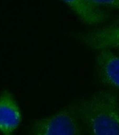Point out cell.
<instances>
[{
	"label": "cell",
	"mask_w": 119,
	"mask_h": 135,
	"mask_svg": "<svg viewBox=\"0 0 119 135\" xmlns=\"http://www.w3.org/2000/svg\"><path fill=\"white\" fill-rule=\"evenodd\" d=\"M77 16L81 21L89 25L101 24L108 18L104 8L91 4L88 0H61Z\"/></svg>",
	"instance_id": "8992f818"
},
{
	"label": "cell",
	"mask_w": 119,
	"mask_h": 135,
	"mask_svg": "<svg viewBox=\"0 0 119 135\" xmlns=\"http://www.w3.org/2000/svg\"><path fill=\"white\" fill-rule=\"evenodd\" d=\"M79 119L76 108L61 110L37 120L32 135H83Z\"/></svg>",
	"instance_id": "7a4b0ae2"
},
{
	"label": "cell",
	"mask_w": 119,
	"mask_h": 135,
	"mask_svg": "<svg viewBox=\"0 0 119 135\" xmlns=\"http://www.w3.org/2000/svg\"><path fill=\"white\" fill-rule=\"evenodd\" d=\"M77 39L85 46L95 51L119 48V19L97 29L79 33Z\"/></svg>",
	"instance_id": "3957f363"
},
{
	"label": "cell",
	"mask_w": 119,
	"mask_h": 135,
	"mask_svg": "<svg viewBox=\"0 0 119 135\" xmlns=\"http://www.w3.org/2000/svg\"><path fill=\"white\" fill-rule=\"evenodd\" d=\"M76 110L89 135H119V102L110 91H101L84 99Z\"/></svg>",
	"instance_id": "6da1fadb"
},
{
	"label": "cell",
	"mask_w": 119,
	"mask_h": 135,
	"mask_svg": "<svg viewBox=\"0 0 119 135\" xmlns=\"http://www.w3.org/2000/svg\"><path fill=\"white\" fill-rule=\"evenodd\" d=\"M100 8H108L119 11V0H88Z\"/></svg>",
	"instance_id": "52a82bcc"
},
{
	"label": "cell",
	"mask_w": 119,
	"mask_h": 135,
	"mask_svg": "<svg viewBox=\"0 0 119 135\" xmlns=\"http://www.w3.org/2000/svg\"><path fill=\"white\" fill-rule=\"evenodd\" d=\"M5 135H10V134H5Z\"/></svg>",
	"instance_id": "ba28073f"
},
{
	"label": "cell",
	"mask_w": 119,
	"mask_h": 135,
	"mask_svg": "<svg viewBox=\"0 0 119 135\" xmlns=\"http://www.w3.org/2000/svg\"><path fill=\"white\" fill-rule=\"evenodd\" d=\"M95 64L102 82L119 90V54L110 50L100 51L97 55Z\"/></svg>",
	"instance_id": "5b68a950"
},
{
	"label": "cell",
	"mask_w": 119,
	"mask_h": 135,
	"mask_svg": "<svg viewBox=\"0 0 119 135\" xmlns=\"http://www.w3.org/2000/svg\"><path fill=\"white\" fill-rule=\"evenodd\" d=\"M22 115L13 94L5 89L0 94V132L10 134L19 127Z\"/></svg>",
	"instance_id": "277c9868"
}]
</instances>
